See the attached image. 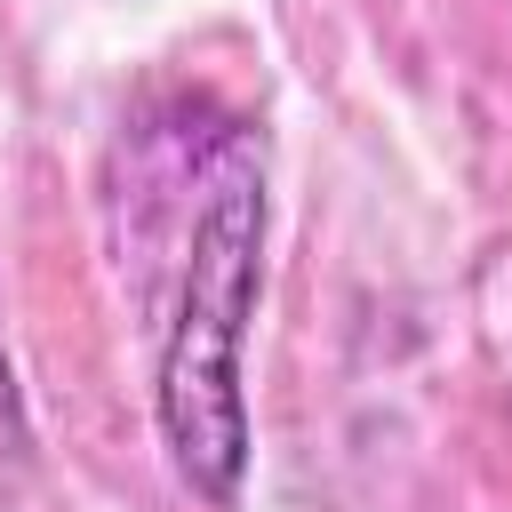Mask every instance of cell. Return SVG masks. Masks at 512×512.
Segmentation results:
<instances>
[{
    "mask_svg": "<svg viewBox=\"0 0 512 512\" xmlns=\"http://www.w3.org/2000/svg\"><path fill=\"white\" fill-rule=\"evenodd\" d=\"M264 296V168L240 136L216 144L192 224H184V272H176V312L160 336L152 368V416L168 472L232 512L248 488V320Z\"/></svg>",
    "mask_w": 512,
    "mask_h": 512,
    "instance_id": "6da1fadb",
    "label": "cell"
}]
</instances>
